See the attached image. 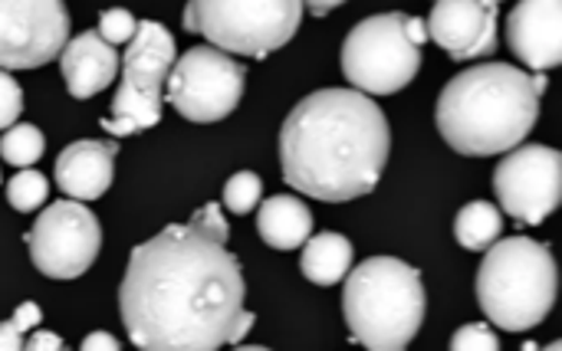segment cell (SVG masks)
Wrapping results in <instances>:
<instances>
[{
  "mask_svg": "<svg viewBox=\"0 0 562 351\" xmlns=\"http://www.w3.org/2000/svg\"><path fill=\"white\" fill-rule=\"evenodd\" d=\"M221 204H204L188 224H168L132 250L119 313L132 346L142 351H214L234 346L244 313V273L224 240Z\"/></svg>",
  "mask_w": 562,
  "mask_h": 351,
  "instance_id": "1",
  "label": "cell"
},
{
  "mask_svg": "<svg viewBox=\"0 0 562 351\" xmlns=\"http://www.w3.org/2000/svg\"><path fill=\"white\" fill-rule=\"evenodd\" d=\"M389 148V118L359 89H319L300 99L280 128L283 181L326 204L372 194Z\"/></svg>",
  "mask_w": 562,
  "mask_h": 351,
  "instance_id": "2",
  "label": "cell"
},
{
  "mask_svg": "<svg viewBox=\"0 0 562 351\" xmlns=\"http://www.w3.org/2000/svg\"><path fill=\"white\" fill-rule=\"evenodd\" d=\"M435 118L438 132L458 155H507L533 132L540 118V95L524 69L481 63L448 79L438 95Z\"/></svg>",
  "mask_w": 562,
  "mask_h": 351,
  "instance_id": "3",
  "label": "cell"
},
{
  "mask_svg": "<svg viewBox=\"0 0 562 351\" xmlns=\"http://www.w3.org/2000/svg\"><path fill=\"white\" fill-rule=\"evenodd\" d=\"M342 280V313L352 339L372 351L408 349L425 322L422 273L395 257H372Z\"/></svg>",
  "mask_w": 562,
  "mask_h": 351,
  "instance_id": "4",
  "label": "cell"
},
{
  "mask_svg": "<svg viewBox=\"0 0 562 351\" xmlns=\"http://www.w3.org/2000/svg\"><path fill=\"white\" fill-rule=\"evenodd\" d=\"M477 303L504 332L537 329L557 303V260L530 237L494 240L477 273Z\"/></svg>",
  "mask_w": 562,
  "mask_h": 351,
  "instance_id": "5",
  "label": "cell"
},
{
  "mask_svg": "<svg viewBox=\"0 0 562 351\" xmlns=\"http://www.w3.org/2000/svg\"><path fill=\"white\" fill-rule=\"evenodd\" d=\"M303 23V0H188L184 30L234 56H270Z\"/></svg>",
  "mask_w": 562,
  "mask_h": 351,
  "instance_id": "6",
  "label": "cell"
},
{
  "mask_svg": "<svg viewBox=\"0 0 562 351\" xmlns=\"http://www.w3.org/2000/svg\"><path fill=\"white\" fill-rule=\"evenodd\" d=\"M171 63H175V36L161 23L142 20L122 56V82L109 105L112 115L102 122L109 135L145 132L161 122V95Z\"/></svg>",
  "mask_w": 562,
  "mask_h": 351,
  "instance_id": "7",
  "label": "cell"
},
{
  "mask_svg": "<svg viewBox=\"0 0 562 351\" xmlns=\"http://www.w3.org/2000/svg\"><path fill=\"white\" fill-rule=\"evenodd\" d=\"M422 69V46L405 33V13H375L342 43V72L366 95H395Z\"/></svg>",
  "mask_w": 562,
  "mask_h": 351,
  "instance_id": "8",
  "label": "cell"
},
{
  "mask_svg": "<svg viewBox=\"0 0 562 351\" xmlns=\"http://www.w3.org/2000/svg\"><path fill=\"white\" fill-rule=\"evenodd\" d=\"M247 86V69L217 46H191L184 56H175L165 89L178 115L198 125L227 118Z\"/></svg>",
  "mask_w": 562,
  "mask_h": 351,
  "instance_id": "9",
  "label": "cell"
},
{
  "mask_svg": "<svg viewBox=\"0 0 562 351\" xmlns=\"http://www.w3.org/2000/svg\"><path fill=\"white\" fill-rule=\"evenodd\" d=\"M33 267L49 280H76L82 276L102 247V227L82 201H56L49 204L33 230L26 234Z\"/></svg>",
  "mask_w": 562,
  "mask_h": 351,
  "instance_id": "10",
  "label": "cell"
},
{
  "mask_svg": "<svg viewBox=\"0 0 562 351\" xmlns=\"http://www.w3.org/2000/svg\"><path fill=\"white\" fill-rule=\"evenodd\" d=\"M494 191L517 224H543L562 201V155L550 145H517L494 171Z\"/></svg>",
  "mask_w": 562,
  "mask_h": 351,
  "instance_id": "11",
  "label": "cell"
},
{
  "mask_svg": "<svg viewBox=\"0 0 562 351\" xmlns=\"http://www.w3.org/2000/svg\"><path fill=\"white\" fill-rule=\"evenodd\" d=\"M69 39L63 0H0V69H36Z\"/></svg>",
  "mask_w": 562,
  "mask_h": 351,
  "instance_id": "12",
  "label": "cell"
},
{
  "mask_svg": "<svg viewBox=\"0 0 562 351\" xmlns=\"http://www.w3.org/2000/svg\"><path fill=\"white\" fill-rule=\"evenodd\" d=\"M497 13L477 0H438L425 30L451 59H477L497 49Z\"/></svg>",
  "mask_w": 562,
  "mask_h": 351,
  "instance_id": "13",
  "label": "cell"
},
{
  "mask_svg": "<svg viewBox=\"0 0 562 351\" xmlns=\"http://www.w3.org/2000/svg\"><path fill=\"white\" fill-rule=\"evenodd\" d=\"M507 43L524 66L547 72L562 63V0H520L507 16Z\"/></svg>",
  "mask_w": 562,
  "mask_h": 351,
  "instance_id": "14",
  "label": "cell"
},
{
  "mask_svg": "<svg viewBox=\"0 0 562 351\" xmlns=\"http://www.w3.org/2000/svg\"><path fill=\"white\" fill-rule=\"evenodd\" d=\"M115 155V141H72L56 158V184L72 201H95L112 184Z\"/></svg>",
  "mask_w": 562,
  "mask_h": 351,
  "instance_id": "15",
  "label": "cell"
},
{
  "mask_svg": "<svg viewBox=\"0 0 562 351\" xmlns=\"http://www.w3.org/2000/svg\"><path fill=\"white\" fill-rule=\"evenodd\" d=\"M59 69L72 99H89L109 89L119 69V53L95 30L79 33L59 49Z\"/></svg>",
  "mask_w": 562,
  "mask_h": 351,
  "instance_id": "16",
  "label": "cell"
},
{
  "mask_svg": "<svg viewBox=\"0 0 562 351\" xmlns=\"http://www.w3.org/2000/svg\"><path fill=\"white\" fill-rule=\"evenodd\" d=\"M257 230H260V240L267 247H273V250H296L313 234V214H310V207L300 197L277 194V197L260 204Z\"/></svg>",
  "mask_w": 562,
  "mask_h": 351,
  "instance_id": "17",
  "label": "cell"
},
{
  "mask_svg": "<svg viewBox=\"0 0 562 351\" xmlns=\"http://www.w3.org/2000/svg\"><path fill=\"white\" fill-rule=\"evenodd\" d=\"M300 270L316 286H336L352 270V244L333 230H326L319 237H306Z\"/></svg>",
  "mask_w": 562,
  "mask_h": 351,
  "instance_id": "18",
  "label": "cell"
},
{
  "mask_svg": "<svg viewBox=\"0 0 562 351\" xmlns=\"http://www.w3.org/2000/svg\"><path fill=\"white\" fill-rule=\"evenodd\" d=\"M501 234H504V214L487 201L464 204L458 220H454V237L471 253H484Z\"/></svg>",
  "mask_w": 562,
  "mask_h": 351,
  "instance_id": "19",
  "label": "cell"
},
{
  "mask_svg": "<svg viewBox=\"0 0 562 351\" xmlns=\"http://www.w3.org/2000/svg\"><path fill=\"white\" fill-rule=\"evenodd\" d=\"M7 135H0V158L7 165H16V168H30L40 161L46 141H43V132L36 125H10L3 128Z\"/></svg>",
  "mask_w": 562,
  "mask_h": 351,
  "instance_id": "20",
  "label": "cell"
},
{
  "mask_svg": "<svg viewBox=\"0 0 562 351\" xmlns=\"http://www.w3.org/2000/svg\"><path fill=\"white\" fill-rule=\"evenodd\" d=\"M46 194H49L46 178H43L40 171H30V168H23L20 174H13L10 184H7V201H10V207L20 211V214L36 211V207L46 201Z\"/></svg>",
  "mask_w": 562,
  "mask_h": 351,
  "instance_id": "21",
  "label": "cell"
},
{
  "mask_svg": "<svg viewBox=\"0 0 562 351\" xmlns=\"http://www.w3.org/2000/svg\"><path fill=\"white\" fill-rule=\"evenodd\" d=\"M260 194H263V181L254 171H237L224 184V207L231 214H250L260 204Z\"/></svg>",
  "mask_w": 562,
  "mask_h": 351,
  "instance_id": "22",
  "label": "cell"
},
{
  "mask_svg": "<svg viewBox=\"0 0 562 351\" xmlns=\"http://www.w3.org/2000/svg\"><path fill=\"white\" fill-rule=\"evenodd\" d=\"M135 26H138V20H135L128 10L112 7V10H102V16H99V30H95V33H99L105 43L119 46V43H128V39H132Z\"/></svg>",
  "mask_w": 562,
  "mask_h": 351,
  "instance_id": "23",
  "label": "cell"
},
{
  "mask_svg": "<svg viewBox=\"0 0 562 351\" xmlns=\"http://www.w3.org/2000/svg\"><path fill=\"white\" fill-rule=\"evenodd\" d=\"M451 349L454 351H497L501 339L494 336V329H487L484 322H471L464 329H458L451 336Z\"/></svg>",
  "mask_w": 562,
  "mask_h": 351,
  "instance_id": "24",
  "label": "cell"
},
{
  "mask_svg": "<svg viewBox=\"0 0 562 351\" xmlns=\"http://www.w3.org/2000/svg\"><path fill=\"white\" fill-rule=\"evenodd\" d=\"M20 112H23V92L16 79L7 69H0V132L10 128L20 118Z\"/></svg>",
  "mask_w": 562,
  "mask_h": 351,
  "instance_id": "25",
  "label": "cell"
},
{
  "mask_svg": "<svg viewBox=\"0 0 562 351\" xmlns=\"http://www.w3.org/2000/svg\"><path fill=\"white\" fill-rule=\"evenodd\" d=\"M40 319H43V313H40V306H36V303H20L10 322H13L20 332H30V329H36V326H40Z\"/></svg>",
  "mask_w": 562,
  "mask_h": 351,
  "instance_id": "26",
  "label": "cell"
},
{
  "mask_svg": "<svg viewBox=\"0 0 562 351\" xmlns=\"http://www.w3.org/2000/svg\"><path fill=\"white\" fill-rule=\"evenodd\" d=\"M82 351H119V342L109 332H89L82 339Z\"/></svg>",
  "mask_w": 562,
  "mask_h": 351,
  "instance_id": "27",
  "label": "cell"
},
{
  "mask_svg": "<svg viewBox=\"0 0 562 351\" xmlns=\"http://www.w3.org/2000/svg\"><path fill=\"white\" fill-rule=\"evenodd\" d=\"M23 349L30 351H59L63 349V339L56 336V332H33V339L23 346Z\"/></svg>",
  "mask_w": 562,
  "mask_h": 351,
  "instance_id": "28",
  "label": "cell"
},
{
  "mask_svg": "<svg viewBox=\"0 0 562 351\" xmlns=\"http://www.w3.org/2000/svg\"><path fill=\"white\" fill-rule=\"evenodd\" d=\"M23 349V332L13 322H0V351Z\"/></svg>",
  "mask_w": 562,
  "mask_h": 351,
  "instance_id": "29",
  "label": "cell"
},
{
  "mask_svg": "<svg viewBox=\"0 0 562 351\" xmlns=\"http://www.w3.org/2000/svg\"><path fill=\"white\" fill-rule=\"evenodd\" d=\"M405 33L415 46H425L428 43V30H425V20L422 16H405Z\"/></svg>",
  "mask_w": 562,
  "mask_h": 351,
  "instance_id": "30",
  "label": "cell"
},
{
  "mask_svg": "<svg viewBox=\"0 0 562 351\" xmlns=\"http://www.w3.org/2000/svg\"><path fill=\"white\" fill-rule=\"evenodd\" d=\"M339 3H346V0H303V7H306L313 16H326V13L336 10Z\"/></svg>",
  "mask_w": 562,
  "mask_h": 351,
  "instance_id": "31",
  "label": "cell"
},
{
  "mask_svg": "<svg viewBox=\"0 0 562 351\" xmlns=\"http://www.w3.org/2000/svg\"><path fill=\"white\" fill-rule=\"evenodd\" d=\"M254 329V316L250 313H240L237 316V326H234V346H240L247 339V332Z\"/></svg>",
  "mask_w": 562,
  "mask_h": 351,
  "instance_id": "32",
  "label": "cell"
},
{
  "mask_svg": "<svg viewBox=\"0 0 562 351\" xmlns=\"http://www.w3.org/2000/svg\"><path fill=\"white\" fill-rule=\"evenodd\" d=\"M477 3H484V7H494V10H501V3H504V0H477Z\"/></svg>",
  "mask_w": 562,
  "mask_h": 351,
  "instance_id": "33",
  "label": "cell"
}]
</instances>
